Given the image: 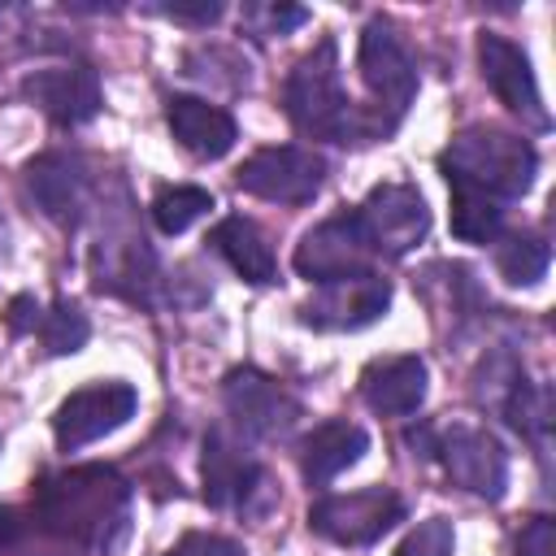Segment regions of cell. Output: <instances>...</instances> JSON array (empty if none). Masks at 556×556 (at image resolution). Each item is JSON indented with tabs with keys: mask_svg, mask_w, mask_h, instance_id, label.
Listing matches in <instances>:
<instances>
[{
	"mask_svg": "<svg viewBox=\"0 0 556 556\" xmlns=\"http://www.w3.org/2000/svg\"><path fill=\"white\" fill-rule=\"evenodd\" d=\"M130 504V486L109 465H78L65 473H52L35 486V513L39 521L87 547H109L113 530H122Z\"/></svg>",
	"mask_w": 556,
	"mask_h": 556,
	"instance_id": "1",
	"label": "cell"
},
{
	"mask_svg": "<svg viewBox=\"0 0 556 556\" xmlns=\"http://www.w3.org/2000/svg\"><path fill=\"white\" fill-rule=\"evenodd\" d=\"M287 117L295 122V130L317 135V139H334V143H369L382 139L374 130V122L348 100L343 83H339V61H334V43H317V52H308L282 91Z\"/></svg>",
	"mask_w": 556,
	"mask_h": 556,
	"instance_id": "2",
	"label": "cell"
},
{
	"mask_svg": "<svg viewBox=\"0 0 556 556\" xmlns=\"http://www.w3.org/2000/svg\"><path fill=\"white\" fill-rule=\"evenodd\" d=\"M439 169H443L447 182L478 187V191H486L495 200H517V195L530 191L539 156H534V148L521 135H508V130H465V135H456L443 148Z\"/></svg>",
	"mask_w": 556,
	"mask_h": 556,
	"instance_id": "3",
	"label": "cell"
},
{
	"mask_svg": "<svg viewBox=\"0 0 556 556\" xmlns=\"http://www.w3.org/2000/svg\"><path fill=\"white\" fill-rule=\"evenodd\" d=\"M295 274L326 287V282H339V278H356V274H369L374 265V248L365 239V226L356 217V208H343L326 222H317L300 243H295V256H291Z\"/></svg>",
	"mask_w": 556,
	"mask_h": 556,
	"instance_id": "4",
	"label": "cell"
},
{
	"mask_svg": "<svg viewBox=\"0 0 556 556\" xmlns=\"http://www.w3.org/2000/svg\"><path fill=\"white\" fill-rule=\"evenodd\" d=\"M426 456H439L447 478L473 495L500 500L508 482V456L504 447L478 430V426H447V430H426Z\"/></svg>",
	"mask_w": 556,
	"mask_h": 556,
	"instance_id": "5",
	"label": "cell"
},
{
	"mask_svg": "<svg viewBox=\"0 0 556 556\" xmlns=\"http://www.w3.org/2000/svg\"><path fill=\"white\" fill-rule=\"evenodd\" d=\"M235 182L256 195V200H274V204H308L321 182H326V161L308 148H295V143H282V148H261L252 152Z\"/></svg>",
	"mask_w": 556,
	"mask_h": 556,
	"instance_id": "6",
	"label": "cell"
},
{
	"mask_svg": "<svg viewBox=\"0 0 556 556\" xmlns=\"http://www.w3.org/2000/svg\"><path fill=\"white\" fill-rule=\"evenodd\" d=\"M395 521H404V500L387 486H365L352 495H326L308 508V526L321 539L348 543V547H365V543L382 539Z\"/></svg>",
	"mask_w": 556,
	"mask_h": 556,
	"instance_id": "7",
	"label": "cell"
},
{
	"mask_svg": "<svg viewBox=\"0 0 556 556\" xmlns=\"http://www.w3.org/2000/svg\"><path fill=\"white\" fill-rule=\"evenodd\" d=\"M365 239L374 248V256H404L413 252L426 230H430V208L421 200L417 187L408 182H382L365 195V204L356 208Z\"/></svg>",
	"mask_w": 556,
	"mask_h": 556,
	"instance_id": "8",
	"label": "cell"
},
{
	"mask_svg": "<svg viewBox=\"0 0 556 556\" xmlns=\"http://www.w3.org/2000/svg\"><path fill=\"white\" fill-rule=\"evenodd\" d=\"M356 65H361V78H365L369 96L378 104H387L391 109V122H395L408 109L413 91H417V61H413V52L404 48L400 30L387 17H374L361 30V56H356Z\"/></svg>",
	"mask_w": 556,
	"mask_h": 556,
	"instance_id": "9",
	"label": "cell"
},
{
	"mask_svg": "<svg viewBox=\"0 0 556 556\" xmlns=\"http://www.w3.org/2000/svg\"><path fill=\"white\" fill-rule=\"evenodd\" d=\"M139 408V395L130 382H91L83 391H74L70 400H61L56 417H52V430H56V443L65 452L74 447H87L104 434H113L117 426H126Z\"/></svg>",
	"mask_w": 556,
	"mask_h": 556,
	"instance_id": "10",
	"label": "cell"
},
{
	"mask_svg": "<svg viewBox=\"0 0 556 556\" xmlns=\"http://www.w3.org/2000/svg\"><path fill=\"white\" fill-rule=\"evenodd\" d=\"M478 65H482L486 87L500 96V104H504L508 113H517V117L530 122L534 130H547V109H543V96H539L530 56H526L513 39L482 30V35H478Z\"/></svg>",
	"mask_w": 556,
	"mask_h": 556,
	"instance_id": "11",
	"label": "cell"
},
{
	"mask_svg": "<svg viewBox=\"0 0 556 556\" xmlns=\"http://www.w3.org/2000/svg\"><path fill=\"white\" fill-rule=\"evenodd\" d=\"M391 304V282L369 274L356 278H339L313 291V300L300 308V321L313 330H361L369 321H378Z\"/></svg>",
	"mask_w": 556,
	"mask_h": 556,
	"instance_id": "12",
	"label": "cell"
},
{
	"mask_svg": "<svg viewBox=\"0 0 556 556\" xmlns=\"http://www.w3.org/2000/svg\"><path fill=\"white\" fill-rule=\"evenodd\" d=\"M22 91L61 126L91 122L100 113V78L91 65H52L22 78Z\"/></svg>",
	"mask_w": 556,
	"mask_h": 556,
	"instance_id": "13",
	"label": "cell"
},
{
	"mask_svg": "<svg viewBox=\"0 0 556 556\" xmlns=\"http://www.w3.org/2000/svg\"><path fill=\"white\" fill-rule=\"evenodd\" d=\"M222 395H226L230 417H235L248 434H282V430L295 426V417H300V404H295L274 378H265V374H256V369H230Z\"/></svg>",
	"mask_w": 556,
	"mask_h": 556,
	"instance_id": "14",
	"label": "cell"
},
{
	"mask_svg": "<svg viewBox=\"0 0 556 556\" xmlns=\"http://www.w3.org/2000/svg\"><path fill=\"white\" fill-rule=\"evenodd\" d=\"M165 122L174 130V139L191 152V156H204V161H217L235 148L239 139V126L226 109L200 100V96H169L165 100Z\"/></svg>",
	"mask_w": 556,
	"mask_h": 556,
	"instance_id": "15",
	"label": "cell"
},
{
	"mask_svg": "<svg viewBox=\"0 0 556 556\" xmlns=\"http://www.w3.org/2000/svg\"><path fill=\"white\" fill-rule=\"evenodd\" d=\"M200 473H204V500L213 508H248L252 491L265 482L261 465H252L222 430H208L204 456H200Z\"/></svg>",
	"mask_w": 556,
	"mask_h": 556,
	"instance_id": "16",
	"label": "cell"
},
{
	"mask_svg": "<svg viewBox=\"0 0 556 556\" xmlns=\"http://www.w3.org/2000/svg\"><path fill=\"white\" fill-rule=\"evenodd\" d=\"M361 400L374 413H391V417L417 413L421 400H426V361L421 356H387V361H374L361 374Z\"/></svg>",
	"mask_w": 556,
	"mask_h": 556,
	"instance_id": "17",
	"label": "cell"
},
{
	"mask_svg": "<svg viewBox=\"0 0 556 556\" xmlns=\"http://www.w3.org/2000/svg\"><path fill=\"white\" fill-rule=\"evenodd\" d=\"M369 447V434L352 421H326L317 426L304 443H300V473L313 486H326L330 478H339L343 469H352Z\"/></svg>",
	"mask_w": 556,
	"mask_h": 556,
	"instance_id": "18",
	"label": "cell"
},
{
	"mask_svg": "<svg viewBox=\"0 0 556 556\" xmlns=\"http://www.w3.org/2000/svg\"><path fill=\"white\" fill-rule=\"evenodd\" d=\"M213 248L230 261L235 274H243V282L265 287V282L278 278L274 248H269L265 230H261L256 222H248V217H226V222H217V230H213Z\"/></svg>",
	"mask_w": 556,
	"mask_h": 556,
	"instance_id": "19",
	"label": "cell"
},
{
	"mask_svg": "<svg viewBox=\"0 0 556 556\" xmlns=\"http://www.w3.org/2000/svg\"><path fill=\"white\" fill-rule=\"evenodd\" d=\"M26 187H30L35 204L52 222H61V226L78 222V208H83V174H78V165H70L65 156H39V161L26 165Z\"/></svg>",
	"mask_w": 556,
	"mask_h": 556,
	"instance_id": "20",
	"label": "cell"
},
{
	"mask_svg": "<svg viewBox=\"0 0 556 556\" xmlns=\"http://www.w3.org/2000/svg\"><path fill=\"white\" fill-rule=\"evenodd\" d=\"M447 187H452V235L465 243H491L504 226V200L465 182H447Z\"/></svg>",
	"mask_w": 556,
	"mask_h": 556,
	"instance_id": "21",
	"label": "cell"
},
{
	"mask_svg": "<svg viewBox=\"0 0 556 556\" xmlns=\"http://www.w3.org/2000/svg\"><path fill=\"white\" fill-rule=\"evenodd\" d=\"M552 265V248L539 235H508L495 252V269L513 287H534Z\"/></svg>",
	"mask_w": 556,
	"mask_h": 556,
	"instance_id": "22",
	"label": "cell"
},
{
	"mask_svg": "<svg viewBox=\"0 0 556 556\" xmlns=\"http://www.w3.org/2000/svg\"><path fill=\"white\" fill-rule=\"evenodd\" d=\"M208 208H213V195H208L204 187L178 182V187H161V191H156V200H152V222H156L161 235H182V230L195 226Z\"/></svg>",
	"mask_w": 556,
	"mask_h": 556,
	"instance_id": "23",
	"label": "cell"
},
{
	"mask_svg": "<svg viewBox=\"0 0 556 556\" xmlns=\"http://www.w3.org/2000/svg\"><path fill=\"white\" fill-rule=\"evenodd\" d=\"M87 334H91V326H87L83 308L70 304V300H56L43 313V321H39V339H43V352L48 356H74L87 343Z\"/></svg>",
	"mask_w": 556,
	"mask_h": 556,
	"instance_id": "24",
	"label": "cell"
},
{
	"mask_svg": "<svg viewBox=\"0 0 556 556\" xmlns=\"http://www.w3.org/2000/svg\"><path fill=\"white\" fill-rule=\"evenodd\" d=\"M452 547H456L452 521L447 517H426V521H417L404 534V543L395 547V556H452Z\"/></svg>",
	"mask_w": 556,
	"mask_h": 556,
	"instance_id": "25",
	"label": "cell"
},
{
	"mask_svg": "<svg viewBox=\"0 0 556 556\" xmlns=\"http://www.w3.org/2000/svg\"><path fill=\"white\" fill-rule=\"evenodd\" d=\"M165 556H243V547L226 534H204V530H191L182 534Z\"/></svg>",
	"mask_w": 556,
	"mask_h": 556,
	"instance_id": "26",
	"label": "cell"
},
{
	"mask_svg": "<svg viewBox=\"0 0 556 556\" xmlns=\"http://www.w3.org/2000/svg\"><path fill=\"white\" fill-rule=\"evenodd\" d=\"M517 556H556V521L552 517H530L517 534Z\"/></svg>",
	"mask_w": 556,
	"mask_h": 556,
	"instance_id": "27",
	"label": "cell"
},
{
	"mask_svg": "<svg viewBox=\"0 0 556 556\" xmlns=\"http://www.w3.org/2000/svg\"><path fill=\"white\" fill-rule=\"evenodd\" d=\"M156 13H165V17H174V22H191V26H213V22L226 13V4H222V0H200V4H156Z\"/></svg>",
	"mask_w": 556,
	"mask_h": 556,
	"instance_id": "28",
	"label": "cell"
},
{
	"mask_svg": "<svg viewBox=\"0 0 556 556\" xmlns=\"http://www.w3.org/2000/svg\"><path fill=\"white\" fill-rule=\"evenodd\" d=\"M39 321H43V308H39L35 295H17V300L9 304V313H4L9 334H30V330H39Z\"/></svg>",
	"mask_w": 556,
	"mask_h": 556,
	"instance_id": "29",
	"label": "cell"
},
{
	"mask_svg": "<svg viewBox=\"0 0 556 556\" xmlns=\"http://www.w3.org/2000/svg\"><path fill=\"white\" fill-rule=\"evenodd\" d=\"M304 17H308V13H304L300 4H274V9H269V26H274L278 35H282V30H291V26H300Z\"/></svg>",
	"mask_w": 556,
	"mask_h": 556,
	"instance_id": "30",
	"label": "cell"
},
{
	"mask_svg": "<svg viewBox=\"0 0 556 556\" xmlns=\"http://www.w3.org/2000/svg\"><path fill=\"white\" fill-rule=\"evenodd\" d=\"M17 539H22V521H17V513H13V508H0V552L13 547Z\"/></svg>",
	"mask_w": 556,
	"mask_h": 556,
	"instance_id": "31",
	"label": "cell"
}]
</instances>
